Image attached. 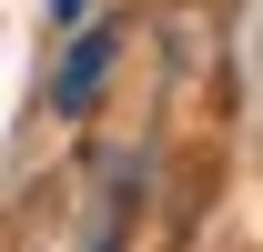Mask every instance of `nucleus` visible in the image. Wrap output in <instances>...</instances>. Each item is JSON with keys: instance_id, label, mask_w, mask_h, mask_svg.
<instances>
[{"instance_id": "1", "label": "nucleus", "mask_w": 263, "mask_h": 252, "mask_svg": "<svg viewBox=\"0 0 263 252\" xmlns=\"http://www.w3.org/2000/svg\"><path fill=\"white\" fill-rule=\"evenodd\" d=\"M111 61H122V31H71V51H61V71H51V111H91L101 101V81H111Z\"/></svg>"}]
</instances>
